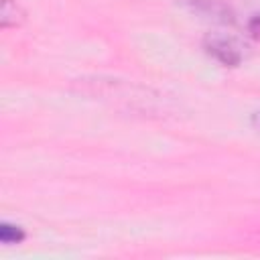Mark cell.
I'll list each match as a JSON object with an SVG mask.
<instances>
[{
    "instance_id": "obj_1",
    "label": "cell",
    "mask_w": 260,
    "mask_h": 260,
    "mask_svg": "<svg viewBox=\"0 0 260 260\" xmlns=\"http://www.w3.org/2000/svg\"><path fill=\"white\" fill-rule=\"evenodd\" d=\"M203 49L207 55H211L215 61H219L225 67H236L242 63L244 53L240 51L238 43H234L232 39L219 37V35H207L203 39Z\"/></svg>"
},
{
    "instance_id": "obj_6",
    "label": "cell",
    "mask_w": 260,
    "mask_h": 260,
    "mask_svg": "<svg viewBox=\"0 0 260 260\" xmlns=\"http://www.w3.org/2000/svg\"><path fill=\"white\" fill-rule=\"evenodd\" d=\"M250 122H252V126H254L256 130H260V110L252 114V118H250Z\"/></svg>"
},
{
    "instance_id": "obj_4",
    "label": "cell",
    "mask_w": 260,
    "mask_h": 260,
    "mask_svg": "<svg viewBox=\"0 0 260 260\" xmlns=\"http://www.w3.org/2000/svg\"><path fill=\"white\" fill-rule=\"evenodd\" d=\"M0 240L4 244H18V242L24 240V230L20 225H14V223L4 221L0 225Z\"/></svg>"
},
{
    "instance_id": "obj_3",
    "label": "cell",
    "mask_w": 260,
    "mask_h": 260,
    "mask_svg": "<svg viewBox=\"0 0 260 260\" xmlns=\"http://www.w3.org/2000/svg\"><path fill=\"white\" fill-rule=\"evenodd\" d=\"M22 20H24V10L20 8V4L14 0H2V16H0L2 28L20 26Z\"/></svg>"
},
{
    "instance_id": "obj_2",
    "label": "cell",
    "mask_w": 260,
    "mask_h": 260,
    "mask_svg": "<svg viewBox=\"0 0 260 260\" xmlns=\"http://www.w3.org/2000/svg\"><path fill=\"white\" fill-rule=\"evenodd\" d=\"M185 4H187L193 12L205 16V18L217 20V22H234V20H236L232 8L225 6V4L219 2V0H185Z\"/></svg>"
},
{
    "instance_id": "obj_5",
    "label": "cell",
    "mask_w": 260,
    "mask_h": 260,
    "mask_svg": "<svg viewBox=\"0 0 260 260\" xmlns=\"http://www.w3.org/2000/svg\"><path fill=\"white\" fill-rule=\"evenodd\" d=\"M248 30L254 39H260V14H254L248 22Z\"/></svg>"
}]
</instances>
